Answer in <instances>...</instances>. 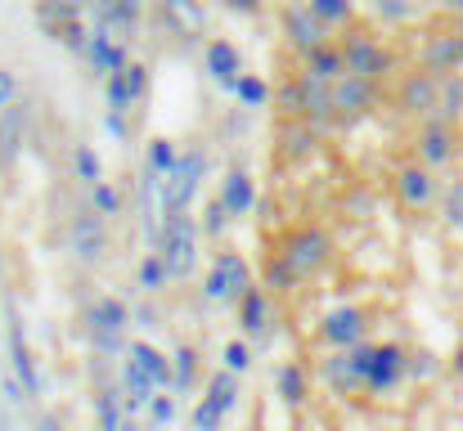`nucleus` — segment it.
Instances as JSON below:
<instances>
[{
    "mask_svg": "<svg viewBox=\"0 0 463 431\" xmlns=\"http://www.w3.org/2000/svg\"><path fill=\"white\" fill-rule=\"evenodd\" d=\"M95 423H99V431H122L131 423L127 409H122V387H99L95 391Z\"/></svg>",
    "mask_w": 463,
    "mask_h": 431,
    "instance_id": "26",
    "label": "nucleus"
},
{
    "mask_svg": "<svg viewBox=\"0 0 463 431\" xmlns=\"http://www.w3.org/2000/svg\"><path fill=\"white\" fill-rule=\"evenodd\" d=\"M104 104H109L113 113H131V108H136V95H131V86H127V68L113 72V77H104Z\"/></svg>",
    "mask_w": 463,
    "mask_h": 431,
    "instance_id": "37",
    "label": "nucleus"
},
{
    "mask_svg": "<svg viewBox=\"0 0 463 431\" xmlns=\"http://www.w3.org/2000/svg\"><path fill=\"white\" fill-rule=\"evenodd\" d=\"M59 41H63V50H68V54H81V59H86V41H90V27H86L81 18H72V23H68V27L59 32Z\"/></svg>",
    "mask_w": 463,
    "mask_h": 431,
    "instance_id": "43",
    "label": "nucleus"
},
{
    "mask_svg": "<svg viewBox=\"0 0 463 431\" xmlns=\"http://www.w3.org/2000/svg\"><path fill=\"white\" fill-rule=\"evenodd\" d=\"M252 364H257V351H252V342H248V337H234V342H225V346H221V369H230L234 378H243Z\"/></svg>",
    "mask_w": 463,
    "mask_h": 431,
    "instance_id": "33",
    "label": "nucleus"
},
{
    "mask_svg": "<svg viewBox=\"0 0 463 431\" xmlns=\"http://www.w3.org/2000/svg\"><path fill=\"white\" fill-rule=\"evenodd\" d=\"M122 202H127V198H122V189H118V184H109V180H99V184L90 189V207H95L104 220H118V216H122Z\"/></svg>",
    "mask_w": 463,
    "mask_h": 431,
    "instance_id": "38",
    "label": "nucleus"
},
{
    "mask_svg": "<svg viewBox=\"0 0 463 431\" xmlns=\"http://www.w3.org/2000/svg\"><path fill=\"white\" fill-rule=\"evenodd\" d=\"M122 360H131L140 373H149L157 391H171V355H166V351H157L149 337H136V342L127 346V355H122Z\"/></svg>",
    "mask_w": 463,
    "mask_h": 431,
    "instance_id": "20",
    "label": "nucleus"
},
{
    "mask_svg": "<svg viewBox=\"0 0 463 431\" xmlns=\"http://www.w3.org/2000/svg\"><path fill=\"white\" fill-rule=\"evenodd\" d=\"M203 396H212L225 414H234V409H239V378H234L230 369H216V373L207 378V391H203Z\"/></svg>",
    "mask_w": 463,
    "mask_h": 431,
    "instance_id": "32",
    "label": "nucleus"
},
{
    "mask_svg": "<svg viewBox=\"0 0 463 431\" xmlns=\"http://www.w3.org/2000/svg\"><path fill=\"white\" fill-rule=\"evenodd\" d=\"M401 108L405 113H414V117H437V108H441V72H414V77H405V86H401Z\"/></svg>",
    "mask_w": 463,
    "mask_h": 431,
    "instance_id": "16",
    "label": "nucleus"
},
{
    "mask_svg": "<svg viewBox=\"0 0 463 431\" xmlns=\"http://www.w3.org/2000/svg\"><path fill=\"white\" fill-rule=\"evenodd\" d=\"M275 396H279L288 409H302L310 400V373L298 364V360L279 364V373H275Z\"/></svg>",
    "mask_w": 463,
    "mask_h": 431,
    "instance_id": "24",
    "label": "nucleus"
},
{
    "mask_svg": "<svg viewBox=\"0 0 463 431\" xmlns=\"http://www.w3.org/2000/svg\"><path fill=\"white\" fill-rule=\"evenodd\" d=\"M441 211H446V225L463 230V180H455V184L446 189V202H441Z\"/></svg>",
    "mask_w": 463,
    "mask_h": 431,
    "instance_id": "44",
    "label": "nucleus"
},
{
    "mask_svg": "<svg viewBox=\"0 0 463 431\" xmlns=\"http://www.w3.org/2000/svg\"><path fill=\"white\" fill-rule=\"evenodd\" d=\"M32 431H63V423H59L54 414H41V418L32 423Z\"/></svg>",
    "mask_w": 463,
    "mask_h": 431,
    "instance_id": "51",
    "label": "nucleus"
},
{
    "mask_svg": "<svg viewBox=\"0 0 463 431\" xmlns=\"http://www.w3.org/2000/svg\"><path fill=\"white\" fill-rule=\"evenodd\" d=\"M166 9L184 23V32H194V27H203V9H194L189 0H166Z\"/></svg>",
    "mask_w": 463,
    "mask_h": 431,
    "instance_id": "46",
    "label": "nucleus"
},
{
    "mask_svg": "<svg viewBox=\"0 0 463 431\" xmlns=\"http://www.w3.org/2000/svg\"><path fill=\"white\" fill-rule=\"evenodd\" d=\"M392 189H396V202H401V207H410V211H428V207L441 198V180H437V171H432V166H423L419 157L396 166Z\"/></svg>",
    "mask_w": 463,
    "mask_h": 431,
    "instance_id": "9",
    "label": "nucleus"
},
{
    "mask_svg": "<svg viewBox=\"0 0 463 431\" xmlns=\"http://www.w3.org/2000/svg\"><path fill=\"white\" fill-rule=\"evenodd\" d=\"M180 162V148L175 140H166V136H154L149 140V153H145V171H154V175H166L171 166Z\"/></svg>",
    "mask_w": 463,
    "mask_h": 431,
    "instance_id": "35",
    "label": "nucleus"
},
{
    "mask_svg": "<svg viewBox=\"0 0 463 431\" xmlns=\"http://www.w3.org/2000/svg\"><path fill=\"white\" fill-rule=\"evenodd\" d=\"M463 63V41L455 32H446V36H428V45H423V68L428 72H455Z\"/></svg>",
    "mask_w": 463,
    "mask_h": 431,
    "instance_id": "23",
    "label": "nucleus"
},
{
    "mask_svg": "<svg viewBox=\"0 0 463 431\" xmlns=\"http://www.w3.org/2000/svg\"><path fill=\"white\" fill-rule=\"evenodd\" d=\"M81 5H86V0H36V23H41L50 36H59L72 18H81Z\"/></svg>",
    "mask_w": 463,
    "mask_h": 431,
    "instance_id": "27",
    "label": "nucleus"
},
{
    "mask_svg": "<svg viewBox=\"0 0 463 431\" xmlns=\"http://www.w3.org/2000/svg\"><path fill=\"white\" fill-rule=\"evenodd\" d=\"M203 63H207V77H212L221 90H234V81L243 77V54H239V45L225 41V36H212V41H207Z\"/></svg>",
    "mask_w": 463,
    "mask_h": 431,
    "instance_id": "17",
    "label": "nucleus"
},
{
    "mask_svg": "<svg viewBox=\"0 0 463 431\" xmlns=\"http://www.w3.org/2000/svg\"><path fill=\"white\" fill-rule=\"evenodd\" d=\"M410 378V351L401 342H373V360L364 373V391L369 396H392L401 382Z\"/></svg>",
    "mask_w": 463,
    "mask_h": 431,
    "instance_id": "10",
    "label": "nucleus"
},
{
    "mask_svg": "<svg viewBox=\"0 0 463 431\" xmlns=\"http://www.w3.org/2000/svg\"><path fill=\"white\" fill-rule=\"evenodd\" d=\"M284 32H288V45L302 50V54L319 50V45L328 41V27L315 18V9H310L307 0H288V5H284Z\"/></svg>",
    "mask_w": 463,
    "mask_h": 431,
    "instance_id": "14",
    "label": "nucleus"
},
{
    "mask_svg": "<svg viewBox=\"0 0 463 431\" xmlns=\"http://www.w3.org/2000/svg\"><path fill=\"white\" fill-rule=\"evenodd\" d=\"M122 431H149V423H140V418H131V423H127V427Z\"/></svg>",
    "mask_w": 463,
    "mask_h": 431,
    "instance_id": "53",
    "label": "nucleus"
},
{
    "mask_svg": "<svg viewBox=\"0 0 463 431\" xmlns=\"http://www.w3.org/2000/svg\"><path fill=\"white\" fill-rule=\"evenodd\" d=\"M198 220L189 211H162V230H157V252L171 270V279H189L198 266Z\"/></svg>",
    "mask_w": 463,
    "mask_h": 431,
    "instance_id": "3",
    "label": "nucleus"
},
{
    "mask_svg": "<svg viewBox=\"0 0 463 431\" xmlns=\"http://www.w3.org/2000/svg\"><path fill=\"white\" fill-rule=\"evenodd\" d=\"M5 355H9V373L23 382L27 400H41L45 378L36 369V351H32V337H27V328H23L18 314H9V323H5Z\"/></svg>",
    "mask_w": 463,
    "mask_h": 431,
    "instance_id": "7",
    "label": "nucleus"
},
{
    "mask_svg": "<svg viewBox=\"0 0 463 431\" xmlns=\"http://www.w3.org/2000/svg\"><path fill=\"white\" fill-rule=\"evenodd\" d=\"M261 287H266L270 296H279V292H293V287H298V279H293V270H288V266L279 261V252H275V257L266 261V275H261Z\"/></svg>",
    "mask_w": 463,
    "mask_h": 431,
    "instance_id": "40",
    "label": "nucleus"
},
{
    "mask_svg": "<svg viewBox=\"0 0 463 431\" xmlns=\"http://www.w3.org/2000/svg\"><path fill=\"white\" fill-rule=\"evenodd\" d=\"M72 175H77L86 189H95V184L104 180V157H99L95 144H77V148H72Z\"/></svg>",
    "mask_w": 463,
    "mask_h": 431,
    "instance_id": "31",
    "label": "nucleus"
},
{
    "mask_svg": "<svg viewBox=\"0 0 463 431\" xmlns=\"http://www.w3.org/2000/svg\"><path fill=\"white\" fill-rule=\"evenodd\" d=\"M225 418H230V414H225L212 396H198V405L189 409V431H221Z\"/></svg>",
    "mask_w": 463,
    "mask_h": 431,
    "instance_id": "36",
    "label": "nucleus"
},
{
    "mask_svg": "<svg viewBox=\"0 0 463 431\" xmlns=\"http://www.w3.org/2000/svg\"><path fill=\"white\" fill-rule=\"evenodd\" d=\"M428 373H437V355L432 351H414L410 355V378H428Z\"/></svg>",
    "mask_w": 463,
    "mask_h": 431,
    "instance_id": "48",
    "label": "nucleus"
},
{
    "mask_svg": "<svg viewBox=\"0 0 463 431\" xmlns=\"http://www.w3.org/2000/svg\"><path fill=\"white\" fill-rule=\"evenodd\" d=\"M364 333H369L364 305H333V310L319 319V328H315V337H319L324 351H351V346L369 342Z\"/></svg>",
    "mask_w": 463,
    "mask_h": 431,
    "instance_id": "8",
    "label": "nucleus"
},
{
    "mask_svg": "<svg viewBox=\"0 0 463 431\" xmlns=\"http://www.w3.org/2000/svg\"><path fill=\"white\" fill-rule=\"evenodd\" d=\"M175 391H157L154 400H149V431H166L175 423Z\"/></svg>",
    "mask_w": 463,
    "mask_h": 431,
    "instance_id": "41",
    "label": "nucleus"
},
{
    "mask_svg": "<svg viewBox=\"0 0 463 431\" xmlns=\"http://www.w3.org/2000/svg\"><path fill=\"white\" fill-rule=\"evenodd\" d=\"M230 220H234V216H230V211H225V202H221V198H212V202H207V207H203V220H198V230H203V234H207V239H221V234H225V225H230Z\"/></svg>",
    "mask_w": 463,
    "mask_h": 431,
    "instance_id": "42",
    "label": "nucleus"
},
{
    "mask_svg": "<svg viewBox=\"0 0 463 431\" xmlns=\"http://www.w3.org/2000/svg\"><path fill=\"white\" fill-rule=\"evenodd\" d=\"M118 387H122V409H127V418L149 414V400L157 396V387H154L149 373H140L131 360H122V378H118Z\"/></svg>",
    "mask_w": 463,
    "mask_h": 431,
    "instance_id": "19",
    "label": "nucleus"
},
{
    "mask_svg": "<svg viewBox=\"0 0 463 431\" xmlns=\"http://www.w3.org/2000/svg\"><path fill=\"white\" fill-rule=\"evenodd\" d=\"M455 36H459V41H463V23H459V32H455Z\"/></svg>",
    "mask_w": 463,
    "mask_h": 431,
    "instance_id": "54",
    "label": "nucleus"
},
{
    "mask_svg": "<svg viewBox=\"0 0 463 431\" xmlns=\"http://www.w3.org/2000/svg\"><path fill=\"white\" fill-rule=\"evenodd\" d=\"M310 148H315V126L302 122V117H293V126H284V153L288 157H307Z\"/></svg>",
    "mask_w": 463,
    "mask_h": 431,
    "instance_id": "39",
    "label": "nucleus"
},
{
    "mask_svg": "<svg viewBox=\"0 0 463 431\" xmlns=\"http://www.w3.org/2000/svg\"><path fill=\"white\" fill-rule=\"evenodd\" d=\"M81 328H86V342L99 360H122L127 346H131V305L122 296H95L81 314Z\"/></svg>",
    "mask_w": 463,
    "mask_h": 431,
    "instance_id": "1",
    "label": "nucleus"
},
{
    "mask_svg": "<svg viewBox=\"0 0 463 431\" xmlns=\"http://www.w3.org/2000/svg\"><path fill=\"white\" fill-rule=\"evenodd\" d=\"M14 95H18V77H14L9 68H0V108H9Z\"/></svg>",
    "mask_w": 463,
    "mask_h": 431,
    "instance_id": "49",
    "label": "nucleus"
},
{
    "mask_svg": "<svg viewBox=\"0 0 463 431\" xmlns=\"http://www.w3.org/2000/svg\"><path fill=\"white\" fill-rule=\"evenodd\" d=\"M198 382V351L194 346H175L171 351V391L175 396H189Z\"/></svg>",
    "mask_w": 463,
    "mask_h": 431,
    "instance_id": "29",
    "label": "nucleus"
},
{
    "mask_svg": "<svg viewBox=\"0 0 463 431\" xmlns=\"http://www.w3.org/2000/svg\"><path fill=\"white\" fill-rule=\"evenodd\" d=\"M171 284H175V279H171V270H166L162 252H145V257H140V266H136V287H140L145 296H157V292H166Z\"/></svg>",
    "mask_w": 463,
    "mask_h": 431,
    "instance_id": "28",
    "label": "nucleus"
},
{
    "mask_svg": "<svg viewBox=\"0 0 463 431\" xmlns=\"http://www.w3.org/2000/svg\"><path fill=\"white\" fill-rule=\"evenodd\" d=\"M216 198L225 202V211L239 220V216H248L252 207H257V180L243 171V166H230L225 175H221V189H216Z\"/></svg>",
    "mask_w": 463,
    "mask_h": 431,
    "instance_id": "18",
    "label": "nucleus"
},
{
    "mask_svg": "<svg viewBox=\"0 0 463 431\" xmlns=\"http://www.w3.org/2000/svg\"><path fill=\"white\" fill-rule=\"evenodd\" d=\"M230 95L239 99V108H252V113H257V108H266V104H270V95H275V90H270V81H266V77L243 72V77L234 81V90H230Z\"/></svg>",
    "mask_w": 463,
    "mask_h": 431,
    "instance_id": "30",
    "label": "nucleus"
},
{
    "mask_svg": "<svg viewBox=\"0 0 463 431\" xmlns=\"http://www.w3.org/2000/svg\"><path fill=\"white\" fill-rule=\"evenodd\" d=\"M261 0H230V9H239V14H252Z\"/></svg>",
    "mask_w": 463,
    "mask_h": 431,
    "instance_id": "52",
    "label": "nucleus"
},
{
    "mask_svg": "<svg viewBox=\"0 0 463 431\" xmlns=\"http://www.w3.org/2000/svg\"><path fill=\"white\" fill-rule=\"evenodd\" d=\"M373 104H378V81H369V77H342V81H333V117L355 122Z\"/></svg>",
    "mask_w": 463,
    "mask_h": 431,
    "instance_id": "13",
    "label": "nucleus"
},
{
    "mask_svg": "<svg viewBox=\"0 0 463 431\" xmlns=\"http://www.w3.org/2000/svg\"><path fill=\"white\" fill-rule=\"evenodd\" d=\"M319 378H324L328 391H337V396L364 391V382H360V373H355V364H351V351H328L324 364H319Z\"/></svg>",
    "mask_w": 463,
    "mask_h": 431,
    "instance_id": "21",
    "label": "nucleus"
},
{
    "mask_svg": "<svg viewBox=\"0 0 463 431\" xmlns=\"http://www.w3.org/2000/svg\"><path fill=\"white\" fill-rule=\"evenodd\" d=\"M239 328L248 337H261L270 328V292L261 287V279H257V287H248L243 301H239Z\"/></svg>",
    "mask_w": 463,
    "mask_h": 431,
    "instance_id": "22",
    "label": "nucleus"
},
{
    "mask_svg": "<svg viewBox=\"0 0 463 431\" xmlns=\"http://www.w3.org/2000/svg\"><path fill=\"white\" fill-rule=\"evenodd\" d=\"M248 431H261V427H248Z\"/></svg>",
    "mask_w": 463,
    "mask_h": 431,
    "instance_id": "55",
    "label": "nucleus"
},
{
    "mask_svg": "<svg viewBox=\"0 0 463 431\" xmlns=\"http://www.w3.org/2000/svg\"><path fill=\"white\" fill-rule=\"evenodd\" d=\"M203 180H207V153H203V148H184L180 162L157 180V202H162V211H189L194 198H198V189H203Z\"/></svg>",
    "mask_w": 463,
    "mask_h": 431,
    "instance_id": "5",
    "label": "nucleus"
},
{
    "mask_svg": "<svg viewBox=\"0 0 463 431\" xmlns=\"http://www.w3.org/2000/svg\"><path fill=\"white\" fill-rule=\"evenodd\" d=\"M68 252L77 266H104V257H109V220L90 202L77 207L68 220Z\"/></svg>",
    "mask_w": 463,
    "mask_h": 431,
    "instance_id": "6",
    "label": "nucleus"
},
{
    "mask_svg": "<svg viewBox=\"0 0 463 431\" xmlns=\"http://www.w3.org/2000/svg\"><path fill=\"white\" fill-rule=\"evenodd\" d=\"M86 63H90L95 77L104 81V77H113V72H122V68L131 63V50H127L122 41H113V32H109L104 23H95V27H90V41H86Z\"/></svg>",
    "mask_w": 463,
    "mask_h": 431,
    "instance_id": "15",
    "label": "nucleus"
},
{
    "mask_svg": "<svg viewBox=\"0 0 463 431\" xmlns=\"http://www.w3.org/2000/svg\"><path fill=\"white\" fill-rule=\"evenodd\" d=\"M104 131H109L118 144L131 140V122H127V113H113V108H109V113H104Z\"/></svg>",
    "mask_w": 463,
    "mask_h": 431,
    "instance_id": "47",
    "label": "nucleus"
},
{
    "mask_svg": "<svg viewBox=\"0 0 463 431\" xmlns=\"http://www.w3.org/2000/svg\"><path fill=\"white\" fill-rule=\"evenodd\" d=\"M307 77L315 81H342L346 77V59H342V45H333V41H324L319 50H310L307 54Z\"/></svg>",
    "mask_w": 463,
    "mask_h": 431,
    "instance_id": "25",
    "label": "nucleus"
},
{
    "mask_svg": "<svg viewBox=\"0 0 463 431\" xmlns=\"http://www.w3.org/2000/svg\"><path fill=\"white\" fill-rule=\"evenodd\" d=\"M455 153H459V136H455V122L428 117V122L419 126V140H414V157H419L423 166L441 171V166H450V162H455Z\"/></svg>",
    "mask_w": 463,
    "mask_h": 431,
    "instance_id": "12",
    "label": "nucleus"
},
{
    "mask_svg": "<svg viewBox=\"0 0 463 431\" xmlns=\"http://www.w3.org/2000/svg\"><path fill=\"white\" fill-rule=\"evenodd\" d=\"M248 287H257V275H252V261L243 252H216L207 261V275H203V296L207 301L239 305Z\"/></svg>",
    "mask_w": 463,
    "mask_h": 431,
    "instance_id": "4",
    "label": "nucleus"
},
{
    "mask_svg": "<svg viewBox=\"0 0 463 431\" xmlns=\"http://www.w3.org/2000/svg\"><path fill=\"white\" fill-rule=\"evenodd\" d=\"M127 86H131V95H136V104H145V95H149V63H127Z\"/></svg>",
    "mask_w": 463,
    "mask_h": 431,
    "instance_id": "45",
    "label": "nucleus"
},
{
    "mask_svg": "<svg viewBox=\"0 0 463 431\" xmlns=\"http://www.w3.org/2000/svg\"><path fill=\"white\" fill-rule=\"evenodd\" d=\"M342 59H346V77H369V81H383L392 72V50L373 36H346L342 41Z\"/></svg>",
    "mask_w": 463,
    "mask_h": 431,
    "instance_id": "11",
    "label": "nucleus"
},
{
    "mask_svg": "<svg viewBox=\"0 0 463 431\" xmlns=\"http://www.w3.org/2000/svg\"><path fill=\"white\" fill-rule=\"evenodd\" d=\"M131 323H145V328H154V323H157V310H154V305H136V310H131Z\"/></svg>",
    "mask_w": 463,
    "mask_h": 431,
    "instance_id": "50",
    "label": "nucleus"
},
{
    "mask_svg": "<svg viewBox=\"0 0 463 431\" xmlns=\"http://www.w3.org/2000/svg\"><path fill=\"white\" fill-rule=\"evenodd\" d=\"M279 261L293 270L298 284H307V279L328 270V261H333V234L324 225H298V230H288L284 243H279Z\"/></svg>",
    "mask_w": 463,
    "mask_h": 431,
    "instance_id": "2",
    "label": "nucleus"
},
{
    "mask_svg": "<svg viewBox=\"0 0 463 431\" xmlns=\"http://www.w3.org/2000/svg\"><path fill=\"white\" fill-rule=\"evenodd\" d=\"M310 9H315V18L328 27V32H337V27H346L351 18H355V5L351 0H307Z\"/></svg>",
    "mask_w": 463,
    "mask_h": 431,
    "instance_id": "34",
    "label": "nucleus"
}]
</instances>
